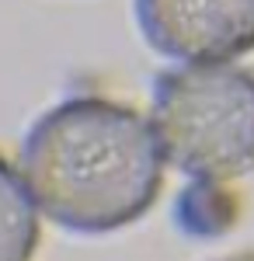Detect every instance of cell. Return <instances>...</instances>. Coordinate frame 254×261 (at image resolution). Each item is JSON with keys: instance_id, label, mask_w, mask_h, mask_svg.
I'll use <instances>...</instances> for the list:
<instances>
[{"instance_id": "6da1fadb", "label": "cell", "mask_w": 254, "mask_h": 261, "mask_svg": "<svg viewBox=\"0 0 254 261\" xmlns=\"http://www.w3.org/2000/svg\"><path fill=\"white\" fill-rule=\"evenodd\" d=\"M154 119L108 98H66L24 136L21 174L53 223L73 233H112L139 220L164 185Z\"/></svg>"}, {"instance_id": "7a4b0ae2", "label": "cell", "mask_w": 254, "mask_h": 261, "mask_svg": "<svg viewBox=\"0 0 254 261\" xmlns=\"http://www.w3.org/2000/svg\"><path fill=\"white\" fill-rule=\"evenodd\" d=\"M154 125L167 161L188 178L234 181L254 171V73L185 63L154 84Z\"/></svg>"}, {"instance_id": "3957f363", "label": "cell", "mask_w": 254, "mask_h": 261, "mask_svg": "<svg viewBox=\"0 0 254 261\" xmlns=\"http://www.w3.org/2000/svg\"><path fill=\"white\" fill-rule=\"evenodd\" d=\"M136 21L177 63H230L254 49V0H136Z\"/></svg>"}, {"instance_id": "277c9868", "label": "cell", "mask_w": 254, "mask_h": 261, "mask_svg": "<svg viewBox=\"0 0 254 261\" xmlns=\"http://www.w3.org/2000/svg\"><path fill=\"white\" fill-rule=\"evenodd\" d=\"M39 244V205L24 174L0 157V261H28Z\"/></svg>"}, {"instance_id": "5b68a950", "label": "cell", "mask_w": 254, "mask_h": 261, "mask_svg": "<svg viewBox=\"0 0 254 261\" xmlns=\"http://www.w3.org/2000/svg\"><path fill=\"white\" fill-rule=\"evenodd\" d=\"M174 220L188 237H223L237 223V195L226 188V181L192 178V185L181 188L174 202Z\"/></svg>"}, {"instance_id": "8992f818", "label": "cell", "mask_w": 254, "mask_h": 261, "mask_svg": "<svg viewBox=\"0 0 254 261\" xmlns=\"http://www.w3.org/2000/svg\"><path fill=\"white\" fill-rule=\"evenodd\" d=\"M226 261H254V258H226Z\"/></svg>"}]
</instances>
